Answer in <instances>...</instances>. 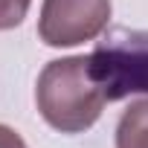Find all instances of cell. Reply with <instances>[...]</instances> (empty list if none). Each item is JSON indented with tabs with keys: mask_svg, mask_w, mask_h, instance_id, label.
I'll list each match as a JSON object with an SVG mask.
<instances>
[{
	"mask_svg": "<svg viewBox=\"0 0 148 148\" xmlns=\"http://www.w3.org/2000/svg\"><path fill=\"white\" fill-rule=\"evenodd\" d=\"M110 99L96 55H70L49 61L35 84V105L44 122L61 134L93 128Z\"/></svg>",
	"mask_w": 148,
	"mask_h": 148,
	"instance_id": "obj_1",
	"label": "cell"
},
{
	"mask_svg": "<svg viewBox=\"0 0 148 148\" xmlns=\"http://www.w3.org/2000/svg\"><path fill=\"white\" fill-rule=\"evenodd\" d=\"M110 23V0H44L38 38L47 47H79L99 38Z\"/></svg>",
	"mask_w": 148,
	"mask_h": 148,
	"instance_id": "obj_2",
	"label": "cell"
},
{
	"mask_svg": "<svg viewBox=\"0 0 148 148\" xmlns=\"http://www.w3.org/2000/svg\"><path fill=\"white\" fill-rule=\"evenodd\" d=\"M116 148H148V99L131 102L119 116Z\"/></svg>",
	"mask_w": 148,
	"mask_h": 148,
	"instance_id": "obj_3",
	"label": "cell"
},
{
	"mask_svg": "<svg viewBox=\"0 0 148 148\" xmlns=\"http://www.w3.org/2000/svg\"><path fill=\"white\" fill-rule=\"evenodd\" d=\"M29 6H32V0H0V32L21 26Z\"/></svg>",
	"mask_w": 148,
	"mask_h": 148,
	"instance_id": "obj_4",
	"label": "cell"
},
{
	"mask_svg": "<svg viewBox=\"0 0 148 148\" xmlns=\"http://www.w3.org/2000/svg\"><path fill=\"white\" fill-rule=\"evenodd\" d=\"M0 148H26V142H23V136L15 128L0 125Z\"/></svg>",
	"mask_w": 148,
	"mask_h": 148,
	"instance_id": "obj_5",
	"label": "cell"
}]
</instances>
